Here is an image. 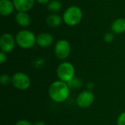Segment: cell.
Instances as JSON below:
<instances>
[{"instance_id":"2e32d148","label":"cell","mask_w":125,"mask_h":125,"mask_svg":"<svg viewBox=\"0 0 125 125\" xmlns=\"http://www.w3.org/2000/svg\"><path fill=\"white\" fill-rule=\"evenodd\" d=\"M67 83L70 89H79L82 86V81L76 77H75Z\"/></svg>"},{"instance_id":"7402d4cb","label":"cell","mask_w":125,"mask_h":125,"mask_svg":"<svg viewBox=\"0 0 125 125\" xmlns=\"http://www.w3.org/2000/svg\"><path fill=\"white\" fill-rule=\"evenodd\" d=\"M87 88H88V90H90V91H92V89L94 87V83H92V82H89L88 83H87Z\"/></svg>"},{"instance_id":"30bf717a","label":"cell","mask_w":125,"mask_h":125,"mask_svg":"<svg viewBox=\"0 0 125 125\" xmlns=\"http://www.w3.org/2000/svg\"><path fill=\"white\" fill-rule=\"evenodd\" d=\"M53 42V36L47 32L41 33L37 37V43L39 46L42 48L49 47L50 45H52Z\"/></svg>"},{"instance_id":"9a60e30c","label":"cell","mask_w":125,"mask_h":125,"mask_svg":"<svg viewBox=\"0 0 125 125\" xmlns=\"http://www.w3.org/2000/svg\"><path fill=\"white\" fill-rule=\"evenodd\" d=\"M62 4L56 0L51 1L48 4V9L51 12H59L62 9Z\"/></svg>"},{"instance_id":"4fadbf2b","label":"cell","mask_w":125,"mask_h":125,"mask_svg":"<svg viewBox=\"0 0 125 125\" xmlns=\"http://www.w3.org/2000/svg\"><path fill=\"white\" fill-rule=\"evenodd\" d=\"M111 30L114 33L119 34L125 31V19L118 18L115 20L111 25Z\"/></svg>"},{"instance_id":"5bb4252c","label":"cell","mask_w":125,"mask_h":125,"mask_svg":"<svg viewBox=\"0 0 125 125\" xmlns=\"http://www.w3.org/2000/svg\"><path fill=\"white\" fill-rule=\"evenodd\" d=\"M62 18L56 14L50 15L47 18V24L51 27H56L59 26L62 23Z\"/></svg>"},{"instance_id":"9c48e42d","label":"cell","mask_w":125,"mask_h":125,"mask_svg":"<svg viewBox=\"0 0 125 125\" xmlns=\"http://www.w3.org/2000/svg\"><path fill=\"white\" fill-rule=\"evenodd\" d=\"M15 9L18 12H26L34 5V0H12Z\"/></svg>"},{"instance_id":"277c9868","label":"cell","mask_w":125,"mask_h":125,"mask_svg":"<svg viewBox=\"0 0 125 125\" xmlns=\"http://www.w3.org/2000/svg\"><path fill=\"white\" fill-rule=\"evenodd\" d=\"M56 74L60 81L68 83L75 77V70L70 62H64L58 66Z\"/></svg>"},{"instance_id":"cb8c5ba5","label":"cell","mask_w":125,"mask_h":125,"mask_svg":"<svg viewBox=\"0 0 125 125\" xmlns=\"http://www.w3.org/2000/svg\"><path fill=\"white\" fill-rule=\"evenodd\" d=\"M34 125H45V124L42 121H37L34 123Z\"/></svg>"},{"instance_id":"3957f363","label":"cell","mask_w":125,"mask_h":125,"mask_svg":"<svg viewBox=\"0 0 125 125\" xmlns=\"http://www.w3.org/2000/svg\"><path fill=\"white\" fill-rule=\"evenodd\" d=\"M83 17L81 10L76 6H71L68 7L63 14V20L64 23L70 26L78 24Z\"/></svg>"},{"instance_id":"7c38bea8","label":"cell","mask_w":125,"mask_h":125,"mask_svg":"<svg viewBox=\"0 0 125 125\" xmlns=\"http://www.w3.org/2000/svg\"><path fill=\"white\" fill-rule=\"evenodd\" d=\"M16 23L23 27H26L31 23V18L26 12H18L15 15Z\"/></svg>"},{"instance_id":"44dd1931","label":"cell","mask_w":125,"mask_h":125,"mask_svg":"<svg viewBox=\"0 0 125 125\" xmlns=\"http://www.w3.org/2000/svg\"><path fill=\"white\" fill-rule=\"evenodd\" d=\"M6 60H7V55L4 52L1 51L0 53V63L2 64L6 62Z\"/></svg>"},{"instance_id":"8fae6325","label":"cell","mask_w":125,"mask_h":125,"mask_svg":"<svg viewBox=\"0 0 125 125\" xmlns=\"http://www.w3.org/2000/svg\"><path fill=\"white\" fill-rule=\"evenodd\" d=\"M13 2L10 0H0V13L3 16L10 15L14 10Z\"/></svg>"},{"instance_id":"d6986e66","label":"cell","mask_w":125,"mask_h":125,"mask_svg":"<svg viewBox=\"0 0 125 125\" xmlns=\"http://www.w3.org/2000/svg\"><path fill=\"white\" fill-rule=\"evenodd\" d=\"M104 40H105V41L106 42H111L114 40V35L112 33L108 32V33H107V34H105Z\"/></svg>"},{"instance_id":"52a82bcc","label":"cell","mask_w":125,"mask_h":125,"mask_svg":"<svg viewBox=\"0 0 125 125\" xmlns=\"http://www.w3.org/2000/svg\"><path fill=\"white\" fill-rule=\"evenodd\" d=\"M94 94L90 90H85L81 92L77 97L76 103L81 108H89L94 101Z\"/></svg>"},{"instance_id":"6da1fadb","label":"cell","mask_w":125,"mask_h":125,"mask_svg":"<svg viewBox=\"0 0 125 125\" xmlns=\"http://www.w3.org/2000/svg\"><path fill=\"white\" fill-rule=\"evenodd\" d=\"M70 88L67 83L62 81L53 82L48 89V94L51 99L56 103H63L70 96Z\"/></svg>"},{"instance_id":"5b68a950","label":"cell","mask_w":125,"mask_h":125,"mask_svg":"<svg viewBox=\"0 0 125 125\" xmlns=\"http://www.w3.org/2000/svg\"><path fill=\"white\" fill-rule=\"evenodd\" d=\"M12 84L18 90H26L31 85V79L23 72H17L12 77Z\"/></svg>"},{"instance_id":"ac0fdd59","label":"cell","mask_w":125,"mask_h":125,"mask_svg":"<svg viewBox=\"0 0 125 125\" xmlns=\"http://www.w3.org/2000/svg\"><path fill=\"white\" fill-rule=\"evenodd\" d=\"M117 125H125V111L120 114L116 120Z\"/></svg>"},{"instance_id":"7a4b0ae2","label":"cell","mask_w":125,"mask_h":125,"mask_svg":"<svg viewBox=\"0 0 125 125\" xmlns=\"http://www.w3.org/2000/svg\"><path fill=\"white\" fill-rule=\"evenodd\" d=\"M15 41L18 45L21 48L29 49L34 45L35 42H37V38L31 31L21 30L16 34Z\"/></svg>"},{"instance_id":"e0dca14e","label":"cell","mask_w":125,"mask_h":125,"mask_svg":"<svg viewBox=\"0 0 125 125\" xmlns=\"http://www.w3.org/2000/svg\"><path fill=\"white\" fill-rule=\"evenodd\" d=\"M0 81H1V83L3 86L8 85L9 83H12V78L7 74H3V75H1Z\"/></svg>"},{"instance_id":"ffe728a7","label":"cell","mask_w":125,"mask_h":125,"mask_svg":"<svg viewBox=\"0 0 125 125\" xmlns=\"http://www.w3.org/2000/svg\"><path fill=\"white\" fill-rule=\"evenodd\" d=\"M15 125H32L29 121L26 119H20L18 120Z\"/></svg>"},{"instance_id":"ba28073f","label":"cell","mask_w":125,"mask_h":125,"mask_svg":"<svg viewBox=\"0 0 125 125\" xmlns=\"http://www.w3.org/2000/svg\"><path fill=\"white\" fill-rule=\"evenodd\" d=\"M15 40L10 33H4L0 38V48L1 51L5 53H10L13 51L15 45Z\"/></svg>"},{"instance_id":"603a6c76","label":"cell","mask_w":125,"mask_h":125,"mask_svg":"<svg viewBox=\"0 0 125 125\" xmlns=\"http://www.w3.org/2000/svg\"><path fill=\"white\" fill-rule=\"evenodd\" d=\"M38 3L40 4H47L48 2L51 1V0H36Z\"/></svg>"},{"instance_id":"8992f818","label":"cell","mask_w":125,"mask_h":125,"mask_svg":"<svg viewBox=\"0 0 125 125\" xmlns=\"http://www.w3.org/2000/svg\"><path fill=\"white\" fill-rule=\"evenodd\" d=\"M70 52L71 47L68 41L65 40H61L56 43L54 47V53L58 59L61 60L67 59L70 56Z\"/></svg>"}]
</instances>
